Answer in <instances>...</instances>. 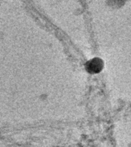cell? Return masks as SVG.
Wrapping results in <instances>:
<instances>
[{"mask_svg": "<svg viewBox=\"0 0 131 147\" xmlns=\"http://www.w3.org/2000/svg\"><path fill=\"white\" fill-rule=\"evenodd\" d=\"M87 68L89 69V71H91V73H98L99 71H100L102 68V62L101 61L100 59H93L88 63Z\"/></svg>", "mask_w": 131, "mask_h": 147, "instance_id": "6da1fadb", "label": "cell"}]
</instances>
